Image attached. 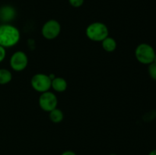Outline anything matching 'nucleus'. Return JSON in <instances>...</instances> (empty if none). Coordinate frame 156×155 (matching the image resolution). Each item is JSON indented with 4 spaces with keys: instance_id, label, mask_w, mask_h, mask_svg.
<instances>
[{
    "instance_id": "f03ea898",
    "label": "nucleus",
    "mask_w": 156,
    "mask_h": 155,
    "mask_svg": "<svg viewBox=\"0 0 156 155\" xmlns=\"http://www.w3.org/2000/svg\"><path fill=\"white\" fill-rule=\"evenodd\" d=\"M87 37L94 42H101L109 36V29L105 23L93 22L87 27L85 30Z\"/></svg>"
},
{
    "instance_id": "dca6fc26",
    "label": "nucleus",
    "mask_w": 156,
    "mask_h": 155,
    "mask_svg": "<svg viewBox=\"0 0 156 155\" xmlns=\"http://www.w3.org/2000/svg\"><path fill=\"white\" fill-rule=\"evenodd\" d=\"M61 155H77V154H76L74 151H73V150H68L62 152V153H61Z\"/></svg>"
},
{
    "instance_id": "0eeeda50",
    "label": "nucleus",
    "mask_w": 156,
    "mask_h": 155,
    "mask_svg": "<svg viewBox=\"0 0 156 155\" xmlns=\"http://www.w3.org/2000/svg\"><path fill=\"white\" fill-rule=\"evenodd\" d=\"M10 67L15 71H24L28 65V57L24 52L18 50L12 55L9 60Z\"/></svg>"
},
{
    "instance_id": "9b49d317",
    "label": "nucleus",
    "mask_w": 156,
    "mask_h": 155,
    "mask_svg": "<svg viewBox=\"0 0 156 155\" xmlns=\"http://www.w3.org/2000/svg\"><path fill=\"white\" fill-rule=\"evenodd\" d=\"M49 118H50V121L52 122L59 123L63 120V112L59 108H56V109H53V110L49 112Z\"/></svg>"
},
{
    "instance_id": "a211bd4d",
    "label": "nucleus",
    "mask_w": 156,
    "mask_h": 155,
    "mask_svg": "<svg viewBox=\"0 0 156 155\" xmlns=\"http://www.w3.org/2000/svg\"><path fill=\"white\" fill-rule=\"evenodd\" d=\"M153 62H154V63H155V64H156V54H155V59H154Z\"/></svg>"
},
{
    "instance_id": "7ed1b4c3",
    "label": "nucleus",
    "mask_w": 156,
    "mask_h": 155,
    "mask_svg": "<svg viewBox=\"0 0 156 155\" xmlns=\"http://www.w3.org/2000/svg\"><path fill=\"white\" fill-rule=\"evenodd\" d=\"M156 53L154 47L146 43L139 44L135 50V57L140 63L149 65L152 63Z\"/></svg>"
},
{
    "instance_id": "423d86ee",
    "label": "nucleus",
    "mask_w": 156,
    "mask_h": 155,
    "mask_svg": "<svg viewBox=\"0 0 156 155\" xmlns=\"http://www.w3.org/2000/svg\"><path fill=\"white\" fill-rule=\"evenodd\" d=\"M61 32V24L55 19L46 21L41 28V33L47 40H54L59 36Z\"/></svg>"
},
{
    "instance_id": "39448f33",
    "label": "nucleus",
    "mask_w": 156,
    "mask_h": 155,
    "mask_svg": "<svg viewBox=\"0 0 156 155\" xmlns=\"http://www.w3.org/2000/svg\"><path fill=\"white\" fill-rule=\"evenodd\" d=\"M38 104L42 110L50 112L53 109L57 108L58 98L56 94L52 91H46L42 93L39 97Z\"/></svg>"
},
{
    "instance_id": "1a4fd4ad",
    "label": "nucleus",
    "mask_w": 156,
    "mask_h": 155,
    "mask_svg": "<svg viewBox=\"0 0 156 155\" xmlns=\"http://www.w3.org/2000/svg\"><path fill=\"white\" fill-rule=\"evenodd\" d=\"M15 10L9 5L3 6L0 9V18L3 21H10L15 18Z\"/></svg>"
},
{
    "instance_id": "20e7f679",
    "label": "nucleus",
    "mask_w": 156,
    "mask_h": 155,
    "mask_svg": "<svg viewBox=\"0 0 156 155\" xmlns=\"http://www.w3.org/2000/svg\"><path fill=\"white\" fill-rule=\"evenodd\" d=\"M51 82L52 80L49 74L44 73H37L30 79V84L33 89L41 94L50 91Z\"/></svg>"
},
{
    "instance_id": "6ab92c4d",
    "label": "nucleus",
    "mask_w": 156,
    "mask_h": 155,
    "mask_svg": "<svg viewBox=\"0 0 156 155\" xmlns=\"http://www.w3.org/2000/svg\"><path fill=\"white\" fill-rule=\"evenodd\" d=\"M109 155H117V154H116V153H111V154Z\"/></svg>"
},
{
    "instance_id": "f8f14e48",
    "label": "nucleus",
    "mask_w": 156,
    "mask_h": 155,
    "mask_svg": "<svg viewBox=\"0 0 156 155\" xmlns=\"http://www.w3.org/2000/svg\"><path fill=\"white\" fill-rule=\"evenodd\" d=\"M12 80V71L7 68H0V85L7 84Z\"/></svg>"
},
{
    "instance_id": "ddd939ff",
    "label": "nucleus",
    "mask_w": 156,
    "mask_h": 155,
    "mask_svg": "<svg viewBox=\"0 0 156 155\" xmlns=\"http://www.w3.org/2000/svg\"><path fill=\"white\" fill-rule=\"evenodd\" d=\"M148 73L152 80L156 81V64L152 62L148 65Z\"/></svg>"
},
{
    "instance_id": "f257e3e1",
    "label": "nucleus",
    "mask_w": 156,
    "mask_h": 155,
    "mask_svg": "<svg viewBox=\"0 0 156 155\" xmlns=\"http://www.w3.org/2000/svg\"><path fill=\"white\" fill-rule=\"evenodd\" d=\"M21 39V33L18 27L5 23L0 24V46L5 48L15 46Z\"/></svg>"
},
{
    "instance_id": "6e6552de",
    "label": "nucleus",
    "mask_w": 156,
    "mask_h": 155,
    "mask_svg": "<svg viewBox=\"0 0 156 155\" xmlns=\"http://www.w3.org/2000/svg\"><path fill=\"white\" fill-rule=\"evenodd\" d=\"M68 83L66 80L62 77H55L52 80L51 88L58 93H62L66 91Z\"/></svg>"
},
{
    "instance_id": "4468645a",
    "label": "nucleus",
    "mask_w": 156,
    "mask_h": 155,
    "mask_svg": "<svg viewBox=\"0 0 156 155\" xmlns=\"http://www.w3.org/2000/svg\"><path fill=\"white\" fill-rule=\"evenodd\" d=\"M85 0H69V3L74 8H80L83 5Z\"/></svg>"
},
{
    "instance_id": "9d476101",
    "label": "nucleus",
    "mask_w": 156,
    "mask_h": 155,
    "mask_svg": "<svg viewBox=\"0 0 156 155\" xmlns=\"http://www.w3.org/2000/svg\"><path fill=\"white\" fill-rule=\"evenodd\" d=\"M101 46L105 51L108 52V53H112L117 49V43L114 38L108 36V37L101 41Z\"/></svg>"
},
{
    "instance_id": "2eb2a0df",
    "label": "nucleus",
    "mask_w": 156,
    "mask_h": 155,
    "mask_svg": "<svg viewBox=\"0 0 156 155\" xmlns=\"http://www.w3.org/2000/svg\"><path fill=\"white\" fill-rule=\"evenodd\" d=\"M6 57V49L0 46V63L5 60Z\"/></svg>"
},
{
    "instance_id": "f3484780",
    "label": "nucleus",
    "mask_w": 156,
    "mask_h": 155,
    "mask_svg": "<svg viewBox=\"0 0 156 155\" xmlns=\"http://www.w3.org/2000/svg\"><path fill=\"white\" fill-rule=\"evenodd\" d=\"M148 155H156V148L151 150V151L148 153Z\"/></svg>"
}]
</instances>
